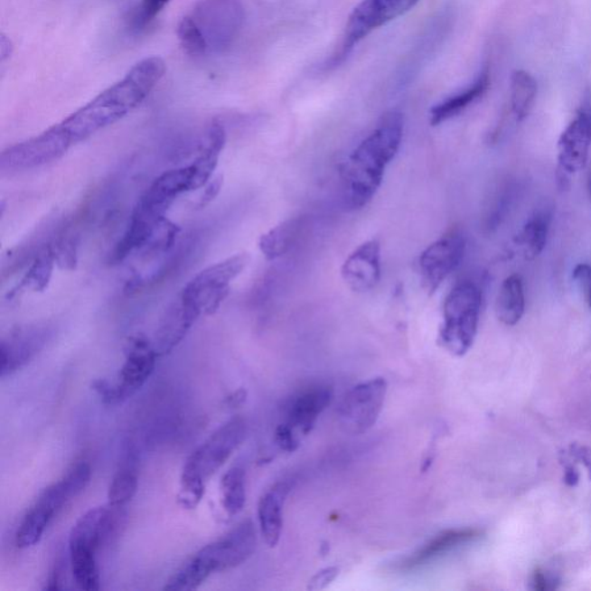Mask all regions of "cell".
<instances>
[{
	"mask_svg": "<svg viewBox=\"0 0 591 591\" xmlns=\"http://www.w3.org/2000/svg\"><path fill=\"white\" fill-rule=\"evenodd\" d=\"M578 478H580V474H578L577 468L573 467V464L566 465L564 478L566 484L576 486L578 483Z\"/></svg>",
	"mask_w": 591,
	"mask_h": 591,
	"instance_id": "40",
	"label": "cell"
},
{
	"mask_svg": "<svg viewBox=\"0 0 591 591\" xmlns=\"http://www.w3.org/2000/svg\"><path fill=\"white\" fill-rule=\"evenodd\" d=\"M258 536L255 523L245 520L228 534L202 548L194 560L208 577L239 568L248 561L257 550Z\"/></svg>",
	"mask_w": 591,
	"mask_h": 591,
	"instance_id": "11",
	"label": "cell"
},
{
	"mask_svg": "<svg viewBox=\"0 0 591 591\" xmlns=\"http://www.w3.org/2000/svg\"><path fill=\"white\" fill-rule=\"evenodd\" d=\"M588 190H589V194H590V198H591V174H590L589 181H588Z\"/></svg>",
	"mask_w": 591,
	"mask_h": 591,
	"instance_id": "42",
	"label": "cell"
},
{
	"mask_svg": "<svg viewBox=\"0 0 591 591\" xmlns=\"http://www.w3.org/2000/svg\"><path fill=\"white\" fill-rule=\"evenodd\" d=\"M341 277L353 293L363 294L376 288L381 277V243L370 239L361 244L345 259Z\"/></svg>",
	"mask_w": 591,
	"mask_h": 591,
	"instance_id": "17",
	"label": "cell"
},
{
	"mask_svg": "<svg viewBox=\"0 0 591 591\" xmlns=\"http://www.w3.org/2000/svg\"><path fill=\"white\" fill-rule=\"evenodd\" d=\"M276 439L278 446L283 451L294 452L298 446L297 436L288 427L283 426V424H280L277 428Z\"/></svg>",
	"mask_w": 591,
	"mask_h": 591,
	"instance_id": "37",
	"label": "cell"
},
{
	"mask_svg": "<svg viewBox=\"0 0 591 591\" xmlns=\"http://www.w3.org/2000/svg\"><path fill=\"white\" fill-rule=\"evenodd\" d=\"M482 531L474 530V528H461V530H449L440 532V534L428 540L413 555L408 556L398 564L399 571L410 572L428 564L434 563L439 558L446 556L447 553L455 550V549L464 547L480 539Z\"/></svg>",
	"mask_w": 591,
	"mask_h": 591,
	"instance_id": "20",
	"label": "cell"
},
{
	"mask_svg": "<svg viewBox=\"0 0 591 591\" xmlns=\"http://www.w3.org/2000/svg\"><path fill=\"white\" fill-rule=\"evenodd\" d=\"M55 266H57L56 258L53 255L52 241H49L28 265L27 272L21 278L19 286L8 296L11 298L15 297L28 290L42 293L48 288Z\"/></svg>",
	"mask_w": 591,
	"mask_h": 591,
	"instance_id": "26",
	"label": "cell"
},
{
	"mask_svg": "<svg viewBox=\"0 0 591 591\" xmlns=\"http://www.w3.org/2000/svg\"><path fill=\"white\" fill-rule=\"evenodd\" d=\"M136 456L132 449H128L122 467L112 477L109 491H108V505L112 509L120 510L135 498L138 491V470H136Z\"/></svg>",
	"mask_w": 591,
	"mask_h": 591,
	"instance_id": "25",
	"label": "cell"
},
{
	"mask_svg": "<svg viewBox=\"0 0 591 591\" xmlns=\"http://www.w3.org/2000/svg\"><path fill=\"white\" fill-rule=\"evenodd\" d=\"M405 119L398 111L389 112L360 145L341 170L344 202L352 211L372 202L384 182L385 172L401 147Z\"/></svg>",
	"mask_w": 591,
	"mask_h": 591,
	"instance_id": "2",
	"label": "cell"
},
{
	"mask_svg": "<svg viewBox=\"0 0 591 591\" xmlns=\"http://www.w3.org/2000/svg\"><path fill=\"white\" fill-rule=\"evenodd\" d=\"M58 267L73 270L78 264L79 239L76 235L64 232L52 241Z\"/></svg>",
	"mask_w": 591,
	"mask_h": 591,
	"instance_id": "31",
	"label": "cell"
},
{
	"mask_svg": "<svg viewBox=\"0 0 591 591\" xmlns=\"http://www.w3.org/2000/svg\"><path fill=\"white\" fill-rule=\"evenodd\" d=\"M385 378H373L352 387L337 409L341 427L347 434L364 435L380 416L387 395Z\"/></svg>",
	"mask_w": 591,
	"mask_h": 591,
	"instance_id": "10",
	"label": "cell"
},
{
	"mask_svg": "<svg viewBox=\"0 0 591 591\" xmlns=\"http://www.w3.org/2000/svg\"><path fill=\"white\" fill-rule=\"evenodd\" d=\"M12 52H14V45L10 39H7V36L2 34L0 35V58L2 61H5L8 58L11 57Z\"/></svg>",
	"mask_w": 591,
	"mask_h": 591,
	"instance_id": "39",
	"label": "cell"
},
{
	"mask_svg": "<svg viewBox=\"0 0 591 591\" xmlns=\"http://www.w3.org/2000/svg\"><path fill=\"white\" fill-rule=\"evenodd\" d=\"M53 334L55 327L49 323L23 324L8 332L0 343V376H11L31 363Z\"/></svg>",
	"mask_w": 591,
	"mask_h": 591,
	"instance_id": "14",
	"label": "cell"
},
{
	"mask_svg": "<svg viewBox=\"0 0 591 591\" xmlns=\"http://www.w3.org/2000/svg\"><path fill=\"white\" fill-rule=\"evenodd\" d=\"M537 95V83L526 70H515L511 79V102L516 122L530 114Z\"/></svg>",
	"mask_w": 591,
	"mask_h": 591,
	"instance_id": "28",
	"label": "cell"
},
{
	"mask_svg": "<svg viewBox=\"0 0 591 591\" xmlns=\"http://www.w3.org/2000/svg\"><path fill=\"white\" fill-rule=\"evenodd\" d=\"M334 392L330 386H314L291 398L285 408L283 426L294 434L307 435L314 428L319 416L331 405Z\"/></svg>",
	"mask_w": 591,
	"mask_h": 591,
	"instance_id": "18",
	"label": "cell"
},
{
	"mask_svg": "<svg viewBox=\"0 0 591 591\" xmlns=\"http://www.w3.org/2000/svg\"><path fill=\"white\" fill-rule=\"evenodd\" d=\"M467 240L464 232L453 229L424 249L418 258V272L424 290L434 295L464 261Z\"/></svg>",
	"mask_w": 591,
	"mask_h": 591,
	"instance_id": "12",
	"label": "cell"
},
{
	"mask_svg": "<svg viewBox=\"0 0 591 591\" xmlns=\"http://www.w3.org/2000/svg\"><path fill=\"white\" fill-rule=\"evenodd\" d=\"M91 478L90 465L87 462H79L61 478L43 491L34 505L27 511L37 522L49 527L62 507L89 486Z\"/></svg>",
	"mask_w": 591,
	"mask_h": 591,
	"instance_id": "16",
	"label": "cell"
},
{
	"mask_svg": "<svg viewBox=\"0 0 591 591\" xmlns=\"http://www.w3.org/2000/svg\"><path fill=\"white\" fill-rule=\"evenodd\" d=\"M124 355L117 380L97 379L91 384L106 405H120L138 392L151 378L158 357L153 342L141 334L128 337L124 345Z\"/></svg>",
	"mask_w": 591,
	"mask_h": 591,
	"instance_id": "6",
	"label": "cell"
},
{
	"mask_svg": "<svg viewBox=\"0 0 591 591\" xmlns=\"http://www.w3.org/2000/svg\"><path fill=\"white\" fill-rule=\"evenodd\" d=\"M483 296L476 283L464 281L454 286L444 303L438 341L456 357L464 356L476 339Z\"/></svg>",
	"mask_w": 591,
	"mask_h": 591,
	"instance_id": "5",
	"label": "cell"
},
{
	"mask_svg": "<svg viewBox=\"0 0 591 591\" xmlns=\"http://www.w3.org/2000/svg\"><path fill=\"white\" fill-rule=\"evenodd\" d=\"M418 2L419 0H363L349 16L337 60H343L366 36L406 14Z\"/></svg>",
	"mask_w": 591,
	"mask_h": 591,
	"instance_id": "13",
	"label": "cell"
},
{
	"mask_svg": "<svg viewBox=\"0 0 591 591\" xmlns=\"http://www.w3.org/2000/svg\"><path fill=\"white\" fill-rule=\"evenodd\" d=\"M591 147V97L586 95L576 118L568 124L558 140V177L568 182L572 174L584 170Z\"/></svg>",
	"mask_w": 591,
	"mask_h": 591,
	"instance_id": "15",
	"label": "cell"
},
{
	"mask_svg": "<svg viewBox=\"0 0 591 591\" xmlns=\"http://www.w3.org/2000/svg\"><path fill=\"white\" fill-rule=\"evenodd\" d=\"M552 213L547 206L539 207L524 223L518 237L524 257L532 260L539 257L547 247L549 231H550Z\"/></svg>",
	"mask_w": 591,
	"mask_h": 591,
	"instance_id": "24",
	"label": "cell"
},
{
	"mask_svg": "<svg viewBox=\"0 0 591 591\" xmlns=\"http://www.w3.org/2000/svg\"><path fill=\"white\" fill-rule=\"evenodd\" d=\"M247 478L240 467L229 469L220 481L222 506L229 516H235L243 511L247 502Z\"/></svg>",
	"mask_w": 591,
	"mask_h": 591,
	"instance_id": "29",
	"label": "cell"
},
{
	"mask_svg": "<svg viewBox=\"0 0 591 591\" xmlns=\"http://www.w3.org/2000/svg\"><path fill=\"white\" fill-rule=\"evenodd\" d=\"M340 569L337 568H326L319 571L309 581L307 589L309 590H323L327 588L328 586L335 580L339 576Z\"/></svg>",
	"mask_w": 591,
	"mask_h": 591,
	"instance_id": "36",
	"label": "cell"
},
{
	"mask_svg": "<svg viewBox=\"0 0 591 591\" xmlns=\"http://www.w3.org/2000/svg\"><path fill=\"white\" fill-rule=\"evenodd\" d=\"M560 582L556 577L551 576L550 573L544 571L542 568H536L532 573L530 585L531 589L536 591H550L556 590Z\"/></svg>",
	"mask_w": 591,
	"mask_h": 591,
	"instance_id": "33",
	"label": "cell"
},
{
	"mask_svg": "<svg viewBox=\"0 0 591 591\" xmlns=\"http://www.w3.org/2000/svg\"><path fill=\"white\" fill-rule=\"evenodd\" d=\"M247 422L241 417L228 420L205 443L191 454L183 468L178 502L194 510L205 495L206 483L230 459L247 436Z\"/></svg>",
	"mask_w": 591,
	"mask_h": 591,
	"instance_id": "3",
	"label": "cell"
},
{
	"mask_svg": "<svg viewBox=\"0 0 591 591\" xmlns=\"http://www.w3.org/2000/svg\"><path fill=\"white\" fill-rule=\"evenodd\" d=\"M573 278L585 295L586 302L591 309V266L586 264L577 265L573 270Z\"/></svg>",
	"mask_w": 591,
	"mask_h": 591,
	"instance_id": "34",
	"label": "cell"
},
{
	"mask_svg": "<svg viewBox=\"0 0 591 591\" xmlns=\"http://www.w3.org/2000/svg\"><path fill=\"white\" fill-rule=\"evenodd\" d=\"M303 219H289L270 229L259 239V249L267 260H277L290 251L301 236Z\"/></svg>",
	"mask_w": 591,
	"mask_h": 591,
	"instance_id": "27",
	"label": "cell"
},
{
	"mask_svg": "<svg viewBox=\"0 0 591 591\" xmlns=\"http://www.w3.org/2000/svg\"><path fill=\"white\" fill-rule=\"evenodd\" d=\"M571 455L574 459L582 462L585 464V467L588 469L589 476L591 478V449L586 446H580V445H572L569 448Z\"/></svg>",
	"mask_w": 591,
	"mask_h": 591,
	"instance_id": "38",
	"label": "cell"
},
{
	"mask_svg": "<svg viewBox=\"0 0 591 591\" xmlns=\"http://www.w3.org/2000/svg\"><path fill=\"white\" fill-rule=\"evenodd\" d=\"M169 2L170 0H141L135 19L136 27H145L151 23Z\"/></svg>",
	"mask_w": 591,
	"mask_h": 591,
	"instance_id": "32",
	"label": "cell"
},
{
	"mask_svg": "<svg viewBox=\"0 0 591 591\" xmlns=\"http://www.w3.org/2000/svg\"><path fill=\"white\" fill-rule=\"evenodd\" d=\"M177 35L187 55L199 57L206 55L210 52L206 39L192 16L186 15L181 20L177 28Z\"/></svg>",
	"mask_w": 591,
	"mask_h": 591,
	"instance_id": "30",
	"label": "cell"
},
{
	"mask_svg": "<svg viewBox=\"0 0 591 591\" xmlns=\"http://www.w3.org/2000/svg\"><path fill=\"white\" fill-rule=\"evenodd\" d=\"M489 85L490 73L488 70H484L468 89L436 104L430 111V123L432 127H438V125L456 117L457 115L467 109L469 106H472L474 102H476L478 98H481L486 93V90H488Z\"/></svg>",
	"mask_w": 591,
	"mask_h": 591,
	"instance_id": "22",
	"label": "cell"
},
{
	"mask_svg": "<svg viewBox=\"0 0 591 591\" xmlns=\"http://www.w3.org/2000/svg\"><path fill=\"white\" fill-rule=\"evenodd\" d=\"M73 141L61 124L53 125L34 138L11 145L0 155V170L28 172L60 160L72 147Z\"/></svg>",
	"mask_w": 591,
	"mask_h": 591,
	"instance_id": "8",
	"label": "cell"
},
{
	"mask_svg": "<svg viewBox=\"0 0 591 591\" xmlns=\"http://www.w3.org/2000/svg\"><path fill=\"white\" fill-rule=\"evenodd\" d=\"M245 399V393L243 390H237L236 393L232 394L230 398L227 399L229 406L239 405L241 401Z\"/></svg>",
	"mask_w": 591,
	"mask_h": 591,
	"instance_id": "41",
	"label": "cell"
},
{
	"mask_svg": "<svg viewBox=\"0 0 591 591\" xmlns=\"http://www.w3.org/2000/svg\"><path fill=\"white\" fill-rule=\"evenodd\" d=\"M222 186H223L222 174H218V176L211 178V181L208 182L207 184L202 187L203 192L202 194V197L199 198L198 207L203 208L206 207L207 205H210L211 202H213L215 198L218 197V195L220 194V190H222Z\"/></svg>",
	"mask_w": 591,
	"mask_h": 591,
	"instance_id": "35",
	"label": "cell"
},
{
	"mask_svg": "<svg viewBox=\"0 0 591 591\" xmlns=\"http://www.w3.org/2000/svg\"><path fill=\"white\" fill-rule=\"evenodd\" d=\"M205 37L210 52H220L234 43L243 27L240 0H199L190 14Z\"/></svg>",
	"mask_w": 591,
	"mask_h": 591,
	"instance_id": "9",
	"label": "cell"
},
{
	"mask_svg": "<svg viewBox=\"0 0 591 591\" xmlns=\"http://www.w3.org/2000/svg\"><path fill=\"white\" fill-rule=\"evenodd\" d=\"M200 316L202 315L192 306L183 301L178 295L158 323L153 341L157 356L168 355L177 345L181 344Z\"/></svg>",
	"mask_w": 591,
	"mask_h": 591,
	"instance_id": "19",
	"label": "cell"
},
{
	"mask_svg": "<svg viewBox=\"0 0 591 591\" xmlns=\"http://www.w3.org/2000/svg\"><path fill=\"white\" fill-rule=\"evenodd\" d=\"M495 314L506 326H515L521 320L526 310V297L522 277L511 274L503 280L495 299Z\"/></svg>",
	"mask_w": 591,
	"mask_h": 591,
	"instance_id": "23",
	"label": "cell"
},
{
	"mask_svg": "<svg viewBox=\"0 0 591 591\" xmlns=\"http://www.w3.org/2000/svg\"><path fill=\"white\" fill-rule=\"evenodd\" d=\"M293 485L290 482L277 483L267 492L262 495L258 505V519H259L262 539L270 548L277 547L280 542L283 528V507Z\"/></svg>",
	"mask_w": 591,
	"mask_h": 591,
	"instance_id": "21",
	"label": "cell"
},
{
	"mask_svg": "<svg viewBox=\"0 0 591 591\" xmlns=\"http://www.w3.org/2000/svg\"><path fill=\"white\" fill-rule=\"evenodd\" d=\"M165 70L166 65L161 57L144 58L122 80L62 120L61 127L69 133L74 145L89 139L140 107L164 77Z\"/></svg>",
	"mask_w": 591,
	"mask_h": 591,
	"instance_id": "1",
	"label": "cell"
},
{
	"mask_svg": "<svg viewBox=\"0 0 591 591\" xmlns=\"http://www.w3.org/2000/svg\"><path fill=\"white\" fill-rule=\"evenodd\" d=\"M114 511L109 505L95 507L83 514L70 532V569L79 589L97 591L101 588L98 552L116 526Z\"/></svg>",
	"mask_w": 591,
	"mask_h": 591,
	"instance_id": "4",
	"label": "cell"
},
{
	"mask_svg": "<svg viewBox=\"0 0 591 591\" xmlns=\"http://www.w3.org/2000/svg\"><path fill=\"white\" fill-rule=\"evenodd\" d=\"M249 262L247 253H239L198 273L181 291V298L200 315H211L226 301L232 281Z\"/></svg>",
	"mask_w": 591,
	"mask_h": 591,
	"instance_id": "7",
	"label": "cell"
}]
</instances>
